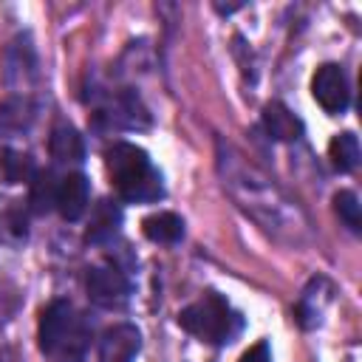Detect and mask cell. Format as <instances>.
Wrapping results in <instances>:
<instances>
[{"mask_svg": "<svg viewBox=\"0 0 362 362\" xmlns=\"http://www.w3.org/2000/svg\"><path fill=\"white\" fill-rule=\"evenodd\" d=\"M328 158H331L334 170H339V173L356 170V164H359V139L351 130L337 133L328 144Z\"/></svg>", "mask_w": 362, "mask_h": 362, "instance_id": "14", "label": "cell"}, {"mask_svg": "<svg viewBox=\"0 0 362 362\" xmlns=\"http://www.w3.org/2000/svg\"><path fill=\"white\" fill-rule=\"evenodd\" d=\"M178 325L187 334H192L195 339H201V342L226 345L243 331V317L218 291H209L198 303L181 308Z\"/></svg>", "mask_w": 362, "mask_h": 362, "instance_id": "4", "label": "cell"}, {"mask_svg": "<svg viewBox=\"0 0 362 362\" xmlns=\"http://www.w3.org/2000/svg\"><path fill=\"white\" fill-rule=\"evenodd\" d=\"M51 158L59 164H79L85 158V141L71 122H57L48 139Z\"/></svg>", "mask_w": 362, "mask_h": 362, "instance_id": "10", "label": "cell"}, {"mask_svg": "<svg viewBox=\"0 0 362 362\" xmlns=\"http://www.w3.org/2000/svg\"><path fill=\"white\" fill-rule=\"evenodd\" d=\"M311 93L317 99V105L331 113V116H339L348 110L351 105V88H348V76L345 71L337 65V62H325L314 71L311 76Z\"/></svg>", "mask_w": 362, "mask_h": 362, "instance_id": "6", "label": "cell"}, {"mask_svg": "<svg viewBox=\"0 0 362 362\" xmlns=\"http://www.w3.org/2000/svg\"><path fill=\"white\" fill-rule=\"evenodd\" d=\"M57 184H59V181H54V175H51L48 170H37V175L31 178V195H28V204H31V209H34L37 215H42V212H48V209L54 206Z\"/></svg>", "mask_w": 362, "mask_h": 362, "instance_id": "16", "label": "cell"}, {"mask_svg": "<svg viewBox=\"0 0 362 362\" xmlns=\"http://www.w3.org/2000/svg\"><path fill=\"white\" fill-rule=\"evenodd\" d=\"M88 198H90V181L82 173H68L57 184L54 206L59 209V215L65 221H79L88 209Z\"/></svg>", "mask_w": 362, "mask_h": 362, "instance_id": "8", "label": "cell"}, {"mask_svg": "<svg viewBox=\"0 0 362 362\" xmlns=\"http://www.w3.org/2000/svg\"><path fill=\"white\" fill-rule=\"evenodd\" d=\"M11 235L14 240L25 238V212L23 206L14 201V204H3L0 201V240Z\"/></svg>", "mask_w": 362, "mask_h": 362, "instance_id": "18", "label": "cell"}, {"mask_svg": "<svg viewBox=\"0 0 362 362\" xmlns=\"http://www.w3.org/2000/svg\"><path fill=\"white\" fill-rule=\"evenodd\" d=\"M88 297L102 308H122L130 300V280L113 263H99L88 269Z\"/></svg>", "mask_w": 362, "mask_h": 362, "instance_id": "5", "label": "cell"}, {"mask_svg": "<svg viewBox=\"0 0 362 362\" xmlns=\"http://www.w3.org/2000/svg\"><path fill=\"white\" fill-rule=\"evenodd\" d=\"M331 300H334V286H331L325 277H314V280L303 288V294H300V300H297V308H294L297 322H300L303 328H317V325L322 322V314H325V308L331 305Z\"/></svg>", "mask_w": 362, "mask_h": 362, "instance_id": "9", "label": "cell"}, {"mask_svg": "<svg viewBox=\"0 0 362 362\" xmlns=\"http://www.w3.org/2000/svg\"><path fill=\"white\" fill-rule=\"evenodd\" d=\"M263 127L274 141H297L303 136V122L283 102H269L263 107Z\"/></svg>", "mask_w": 362, "mask_h": 362, "instance_id": "11", "label": "cell"}, {"mask_svg": "<svg viewBox=\"0 0 362 362\" xmlns=\"http://www.w3.org/2000/svg\"><path fill=\"white\" fill-rule=\"evenodd\" d=\"M141 348V334L136 325H113L99 339V362H133Z\"/></svg>", "mask_w": 362, "mask_h": 362, "instance_id": "7", "label": "cell"}, {"mask_svg": "<svg viewBox=\"0 0 362 362\" xmlns=\"http://www.w3.org/2000/svg\"><path fill=\"white\" fill-rule=\"evenodd\" d=\"M37 337H40V351L51 362H85L90 345V328L68 300H54L42 311Z\"/></svg>", "mask_w": 362, "mask_h": 362, "instance_id": "3", "label": "cell"}, {"mask_svg": "<svg viewBox=\"0 0 362 362\" xmlns=\"http://www.w3.org/2000/svg\"><path fill=\"white\" fill-rule=\"evenodd\" d=\"M105 161H107L110 184L122 201L153 204V201L164 198L161 173L156 170V164L150 161V156L141 147H136L130 141H116L105 153Z\"/></svg>", "mask_w": 362, "mask_h": 362, "instance_id": "2", "label": "cell"}, {"mask_svg": "<svg viewBox=\"0 0 362 362\" xmlns=\"http://www.w3.org/2000/svg\"><path fill=\"white\" fill-rule=\"evenodd\" d=\"M122 226V209L113 201H99L90 212L88 229H85V240L88 243H107L110 238H116Z\"/></svg>", "mask_w": 362, "mask_h": 362, "instance_id": "12", "label": "cell"}, {"mask_svg": "<svg viewBox=\"0 0 362 362\" xmlns=\"http://www.w3.org/2000/svg\"><path fill=\"white\" fill-rule=\"evenodd\" d=\"M141 232L153 243H178L184 238V221L175 212H156L141 221Z\"/></svg>", "mask_w": 362, "mask_h": 362, "instance_id": "13", "label": "cell"}, {"mask_svg": "<svg viewBox=\"0 0 362 362\" xmlns=\"http://www.w3.org/2000/svg\"><path fill=\"white\" fill-rule=\"evenodd\" d=\"M218 170L223 178V189L269 235L288 243H300L308 235V223L294 201L283 195V189L274 187L269 175H263L252 161H246L235 147L223 141L218 144Z\"/></svg>", "mask_w": 362, "mask_h": 362, "instance_id": "1", "label": "cell"}, {"mask_svg": "<svg viewBox=\"0 0 362 362\" xmlns=\"http://www.w3.org/2000/svg\"><path fill=\"white\" fill-rule=\"evenodd\" d=\"M238 362H272V351H269V342L266 339H260V342H255Z\"/></svg>", "mask_w": 362, "mask_h": 362, "instance_id": "19", "label": "cell"}, {"mask_svg": "<svg viewBox=\"0 0 362 362\" xmlns=\"http://www.w3.org/2000/svg\"><path fill=\"white\" fill-rule=\"evenodd\" d=\"M37 175V167L31 161L28 153H17V150H6L0 158V178L6 184H23L31 181Z\"/></svg>", "mask_w": 362, "mask_h": 362, "instance_id": "15", "label": "cell"}, {"mask_svg": "<svg viewBox=\"0 0 362 362\" xmlns=\"http://www.w3.org/2000/svg\"><path fill=\"white\" fill-rule=\"evenodd\" d=\"M334 209L339 215V221L351 229V232H359L362 229V206H359V198L351 192V189H339L334 195Z\"/></svg>", "mask_w": 362, "mask_h": 362, "instance_id": "17", "label": "cell"}]
</instances>
